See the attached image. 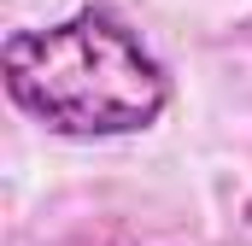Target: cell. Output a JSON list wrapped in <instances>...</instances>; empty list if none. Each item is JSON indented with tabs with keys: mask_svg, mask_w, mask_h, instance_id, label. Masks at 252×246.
<instances>
[{
	"mask_svg": "<svg viewBox=\"0 0 252 246\" xmlns=\"http://www.w3.org/2000/svg\"><path fill=\"white\" fill-rule=\"evenodd\" d=\"M12 106L59 141L141 135L170 106V70L112 6H82L59 24L12 30L0 47Z\"/></svg>",
	"mask_w": 252,
	"mask_h": 246,
	"instance_id": "6da1fadb",
	"label": "cell"
}]
</instances>
